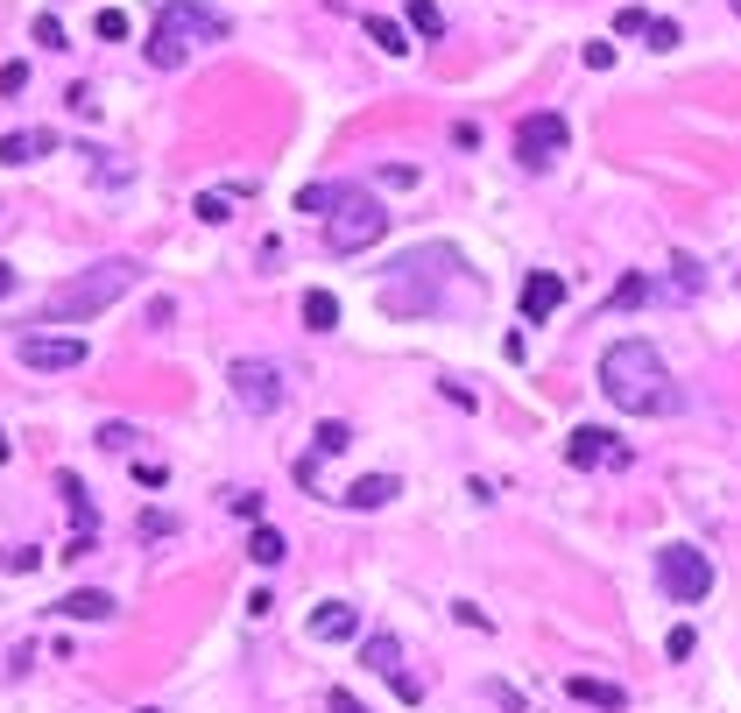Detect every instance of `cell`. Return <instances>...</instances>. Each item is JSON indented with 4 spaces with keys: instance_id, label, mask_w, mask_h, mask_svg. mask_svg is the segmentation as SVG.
<instances>
[{
    "instance_id": "cell-1",
    "label": "cell",
    "mask_w": 741,
    "mask_h": 713,
    "mask_svg": "<svg viewBox=\"0 0 741 713\" xmlns=\"http://www.w3.org/2000/svg\"><path fill=\"white\" fill-rule=\"evenodd\" d=\"M600 396L629 418H671L678 410V382L649 339H615L600 353Z\"/></svg>"
},
{
    "instance_id": "cell-2",
    "label": "cell",
    "mask_w": 741,
    "mask_h": 713,
    "mask_svg": "<svg viewBox=\"0 0 741 713\" xmlns=\"http://www.w3.org/2000/svg\"><path fill=\"white\" fill-rule=\"evenodd\" d=\"M127 290H142V262H127V255L93 262V269H78L71 283H57L42 297L36 325H85V318H99V311H113Z\"/></svg>"
},
{
    "instance_id": "cell-3",
    "label": "cell",
    "mask_w": 741,
    "mask_h": 713,
    "mask_svg": "<svg viewBox=\"0 0 741 713\" xmlns=\"http://www.w3.org/2000/svg\"><path fill=\"white\" fill-rule=\"evenodd\" d=\"M452 269H459V255L445 241L396 255V276L381 283V311H389V318H432L438 290H445V276H452Z\"/></svg>"
},
{
    "instance_id": "cell-4",
    "label": "cell",
    "mask_w": 741,
    "mask_h": 713,
    "mask_svg": "<svg viewBox=\"0 0 741 713\" xmlns=\"http://www.w3.org/2000/svg\"><path fill=\"white\" fill-rule=\"evenodd\" d=\"M227 14H212L205 0H170V8L156 14V36H148V64L156 71H184V57L198 50V43H227Z\"/></svg>"
},
{
    "instance_id": "cell-5",
    "label": "cell",
    "mask_w": 741,
    "mask_h": 713,
    "mask_svg": "<svg viewBox=\"0 0 741 713\" xmlns=\"http://www.w3.org/2000/svg\"><path fill=\"white\" fill-rule=\"evenodd\" d=\"M389 233V213L367 184H332V219H325V247L332 255H367Z\"/></svg>"
},
{
    "instance_id": "cell-6",
    "label": "cell",
    "mask_w": 741,
    "mask_h": 713,
    "mask_svg": "<svg viewBox=\"0 0 741 713\" xmlns=\"http://www.w3.org/2000/svg\"><path fill=\"white\" fill-rule=\"evenodd\" d=\"M657 587L671 593L678 607H700L706 593H714V566H706L700 544H664L657 552Z\"/></svg>"
},
{
    "instance_id": "cell-7",
    "label": "cell",
    "mask_w": 741,
    "mask_h": 713,
    "mask_svg": "<svg viewBox=\"0 0 741 713\" xmlns=\"http://www.w3.org/2000/svg\"><path fill=\"white\" fill-rule=\"evenodd\" d=\"M227 389L241 396V410H255V418H276V410L290 403V375L276 361H227Z\"/></svg>"
},
{
    "instance_id": "cell-8",
    "label": "cell",
    "mask_w": 741,
    "mask_h": 713,
    "mask_svg": "<svg viewBox=\"0 0 741 713\" xmlns=\"http://www.w3.org/2000/svg\"><path fill=\"white\" fill-rule=\"evenodd\" d=\"M566 142H572L566 113H530V121L515 128V162H523V170H551V162L566 156Z\"/></svg>"
},
{
    "instance_id": "cell-9",
    "label": "cell",
    "mask_w": 741,
    "mask_h": 713,
    "mask_svg": "<svg viewBox=\"0 0 741 713\" xmlns=\"http://www.w3.org/2000/svg\"><path fill=\"white\" fill-rule=\"evenodd\" d=\"M22 367H36V375H71V367H85V339L71 333H22Z\"/></svg>"
},
{
    "instance_id": "cell-10",
    "label": "cell",
    "mask_w": 741,
    "mask_h": 713,
    "mask_svg": "<svg viewBox=\"0 0 741 713\" xmlns=\"http://www.w3.org/2000/svg\"><path fill=\"white\" fill-rule=\"evenodd\" d=\"M361 664H367V672H381V678H389V686H396V700H403V706H417V700H424V686L403 672V643H396V636H367V643H361Z\"/></svg>"
},
{
    "instance_id": "cell-11",
    "label": "cell",
    "mask_w": 741,
    "mask_h": 713,
    "mask_svg": "<svg viewBox=\"0 0 741 713\" xmlns=\"http://www.w3.org/2000/svg\"><path fill=\"white\" fill-rule=\"evenodd\" d=\"M566 459H572L580 473H593V467H629V445H621L615 431H600V424H580V431L566 438Z\"/></svg>"
},
{
    "instance_id": "cell-12",
    "label": "cell",
    "mask_w": 741,
    "mask_h": 713,
    "mask_svg": "<svg viewBox=\"0 0 741 713\" xmlns=\"http://www.w3.org/2000/svg\"><path fill=\"white\" fill-rule=\"evenodd\" d=\"M558 304H566V276H558V269H537V276L523 283V325H544Z\"/></svg>"
},
{
    "instance_id": "cell-13",
    "label": "cell",
    "mask_w": 741,
    "mask_h": 713,
    "mask_svg": "<svg viewBox=\"0 0 741 713\" xmlns=\"http://www.w3.org/2000/svg\"><path fill=\"white\" fill-rule=\"evenodd\" d=\"M57 487H64L71 516H78V537H71L57 558H85V552H93V495H85V481H78V473H57Z\"/></svg>"
},
{
    "instance_id": "cell-14",
    "label": "cell",
    "mask_w": 741,
    "mask_h": 713,
    "mask_svg": "<svg viewBox=\"0 0 741 713\" xmlns=\"http://www.w3.org/2000/svg\"><path fill=\"white\" fill-rule=\"evenodd\" d=\"M304 629H311V643H339V636L361 629V607L353 601H318V615H311Z\"/></svg>"
},
{
    "instance_id": "cell-15",
    "label": "cell",
    "mask_w": 741,
    "mask_h": 713,
    "mask_svg": "<svg viewBox=\"0 0 741 713\" xmlns=\"http://www.w3.org/2000/svg\"><path fill=\"white\" fill-rule=\"evenodd\" d=\"M57 615H64V621H113V615H121V601H113L107 587H78V593L57 601Z\"/></svg>"
},
{
    "instance_id": "cell-16",
    "label": "cell",
    "mask_w": 741,
    "mask_h": 713,
    "mask_svg": "<svg viewBox=\"0 0 741 713\" xmlns=\"http://www.w3.org/2000/svg\"><path fill=\"white\" fill-rule=\"evenodd\" d=\"M36 156H57V135H42V128H14V135H0V162L8 170H22V162Z\"/></svg>"
},
{
    "instance_id": "cell-17",
    "label": "cell",
    "mask_w": 741,
    "mask_h": 713,
    "mask_svg": "<svg viewBox=\"0 0 741 713\" xmlns=\"http://www.w3.org/2000/svg\"><path fill=\"white\" fill-rule=\"evenodd\" d=\"M396 495H403V481H396V473H361V481H353V487H347L339 501L367 516V509H381V501H396Z\"/></svg>"
},
{
    "instance_id": "cell-18",
    "label": "cell",
    "mask_w": 741,
    "mask_h": 713,
    "mask_svg": "<svg viewBox=\"0 0 741 713\" xmlns=\"http://www.w3.org/2000/svg\"><path fill=\"white\" fill-rule=\"evenodd\" d=\"M566 692H572L580 706H600V713H621V706H629V692L607 686V678H566Z\"/></svg>"
},
{
    "instance_id": "cell-19",
    "label": "cell",
    "mask_w": 741,
    "mask_h": 713,
    "mask_svg": "<svg viewBox=\"0 0 741 713\" xmlns=\"http://www.w3.org/2000/svg\"><path fill=\"white\" fill-rule=\"evenodd\" d=\"M361 28H367V36H375L389 57H410V50H417V43H410V28H403V22H389V14H367Z\"/></svg>"
},
{
    "instance_id": "cell-20",
    "label": "cell",
    "mask_w": 741,
    "mask_h": 713,
    "mask_svg": "<svg viewBox=\"0 0 741 713\" xmlns=\"http://www.w3.org/2000/svg\"><path fill=\"white\" fill-rule=\"evenodd\" d=\"M247 558H255V566H283V558H290V537H283V530H269V523H255Z\"/></svg>"
},
{
    "instance_id": "cell-21",
    "label": "cell",
    "mask_w": 741,
    "mask_h": 713,
    "mask_svg": "<svg viewBox=\"0 0 741 713\" xmlns=\"http://www.w3.org/2000/svg\"><path fill=\"white\" fill-rule=\"evenodd\" d=\"M304 325L311 333H339V297L332 290H304Z\"/></svg>"
},
{
    "instance_id": "cell-22",
    "label": "cell",
    "mask_w": 741,
    "mask_h": 713,
    "mask_svg": "<svg viewBox=\"0 0 741 713\" xmlns=\"http://www.w3.org/2000/svg\"><path fill=\"white\" fill-rule=\"evenodd\" d=\"M353 445V431L339 424V418H318V431H311V459H332V452H347Z\"/></svg>"
},
{
    "instance_id": "cell-23",
    "label": "cell",
    "mask_w": 741,
    "mask_h": 713,
    "mask_svg": "<svg viewBox=\"0 0 741 713\" xmlns=\"http://www.w3.org/2000/svg\"><path fill=\"white\" fill-rule=\"evenodd\" d=\"M241 198H247V191H205V198H198V219H205V227H227Z\"/></svg>"
},
{
    "instance_id": "cell-24",
    "label": "cell",
    "mask_w": 741,
    "mask_h": 713,
    "mask_svg": "<svg viewBox=\"0 0 741 713\" xmlns=\"http://www.w3.org/2000/svg\"><path fill=\"white\" fill-rule=\"evenodd\" d=\"M410 28H417L424 43H438V36H445V14H438V0H410Z\"/></svg>"
},
{
    "instance_id": "cell-25",
    "label": "cell",
    "mask_w": 741,
    "mask_h": 713,
    "mask_svg": "<svg viewBox=\"0 0 741 713\" xmlns=\"http://www.w3.org/2000/svg\"><path fill=\"white\" fill-rule=\"evenodd\" d=\"M296 213H332V184H304L296 191Z\"/></svg>"
},
{
    "instance_id": "cell-26",
    "label": "cell",
    "mask_w": 741,
    "mask_h": 713,
    "mask_svg": "<svg viewBox=\"0 0 741 713\" xmlns=\"http://www.w3.org/2000/svg\"><path fill=\"white\" fill-rule=\"evenodd\" d=\"M135 445V424H99V452H127Z\"/></svg>"
},
{
    "instance_id": "cell-27",
    "label": "cell",
    "mask_w": 741,
    "mask_h": 713,
    "mask_svg": "<svg viewBox=\"0 0 741 713\" xmlns=\"http://www.w3.org/2000/svg\"><path fill=\"white\" fill-rule=\"evenodd\" d=\"M99 43H127V14L121 8H99Z\"/></svg>"
},
{
    "instance_id": "cell-28",
    "label": "cell",
    "mask_w": 741,
    "mask_h": 713,
    "mask_svg": "<svg viewBox=\"0 0 741 713\" xmlns=\"http://www.w3.org/2000/svg\"><path fill=\"white\" fill-rule=\"evenodd\" d=\"M36 43L42 50H64V22H57V14H36Z\"/></svg>"
},
{
    "instance_id": "cell-29",
    "label": "cell",
    "mask_w": 741,
    "mask_h": 713,
    "mask_svg": "<svg viewBox=\"0 0 741 713\" xmlns=\"http://www.w3.org/2000/svg\"><path fill=\"white\" fill-rule=\"evenodd\" d=\"M615 36H649V14L643 8H621L615 14Z\"/></svg>"
},
{
    "instance_id": "cell-30",
    "label": "cell",
    "mask_w": 741,
    "mask_h": 713,
    "mask_svg": "<svg viewBox=\"0 0 741 713\" xmlns=\"http://www.w3.org/2000/svg\"><path fill=\"white\" fill-rule=\"evenodd\" d=\"M643 297H649V283H643V276H629V283L607 297V304H615V311H629V304H643Z\"/></svg>"
},
{
    "instance_id": "cell-31",
    "label": "cell",
    "mask_w": 741,
    "mask_h": 713,
    "mask_svg": "<svg viewBox=\"0 0 741 713\" xmlns=\"http://www.w3.org/2000/svg\"><path fill=\"white\" fill-rule=\"evenodd\" d=\"M649 50H678V22H657V14H649Z\"/></svg>"
},
{
    "instance_id": "cell-32",
    "label": "cell",
    "mask_w": 741,
    "mask_h": 713,
    "mask_svg": "<svg viewBox=\"0 0 741 713\" xmlns=\"http://www.w3.org/2000/svg\"><path fill=\"white\" fill-rule=\"evenodd\" d=\"M233 516H247V523H262V495H255V487H241V495H233Z\"/></svg>"
},
{
    "instance_id": "cell-33",
    "label": "cell",
    "mask_w": 741,
    "mask_h": 713,
    "mask_svg": "<svg viewBox=\"0 0 741 713\" xmlns=\"http://www.w3.org/2000/svg\"><path fill=\"white\" fill-rule=\"evenodd\" d=\"M381 184L403 191V184H417V170H410V162H381Z\"/></svg>"
},
{
    "instance_id": "cell-34",
    "label": "cell",
    "mask_w": 741,
    "mask_h": 713,
    "mask_svg": "<svg viewBox=\"0 0 741 713\" xmlns=\"http://www.w3.org/2000/svg\"><path fill=\"white\" fill-rule=\"evenodd\" d=\"M71 113H85V121H93V113H99V99H93V85H71Z\"/></svg>"
},
{
    "instance_id": "cell-35",
    "label": "cell",
    "mask_w": 741,
    "mask_h": 713,
    "mask_svg": "<svg viewBox=\"0 0 741 713\" xmlns=\"http://www.w3.org/2000/svg\"><path fill=\"white\" fill-rule=\"evenodd\" d=\"M615 64V43H586V71H607Z\"/></svg>"
},
{
    "instance_id": "cell-36",
    "label": "cell",
    "mask_w": 741,
    "mask_h": 713,
    "mask_svg": "<svg viewBox=\"0 0 741 713\" xmlns=\"http://www.w3.org/2000/svg\"><path fill=\"white\" fill-rule=\"evenodd\" d=\"M332 713H367V706L353 700V692H332Z\"/></svg>"
},
{
    "instance_id": "cell-37",
    "label": "cell",
    "mask_w": 741,
    "mask_h": 713,
    "mask_svg": "<svg viewBox=\"0 0 741 713\" xmlns=\"http://www.w3.org/2000/svg\"><path fill=\"white\" fill-rule=\"evenodd\" d=\"M14 283H22V276H14L8 262H0V297H14Z\"/></svg>"
},
{
    "instance_id": "cell-38",
    "label": "cell",
    "mask_w": 741,
    "mask_h": 713,
    "mask_svg": "<svg viewBox=\"0 0 741 713\" xmlns=\"http://www.w3.org/2000/svg\"><path fill=\"white\" fill-rule=\"evenodd\" d=\"M0 459H8V438H0Z\"/></svg>"
},
{
    "instance_id": "cell-39",
    "label": "cell",
    "mask_w": 741,
    "mask_h": 713,
    "mask_svg": "<svg viewBox=\"0 0 741 713\" xmlns=\"http://www.w3.org/2000/svg\"><path fill=\"white\" fill-rule=\"evenodd\" d=\"M142 713H156V706H142Z\"/></svg>"
}]
</instances>
